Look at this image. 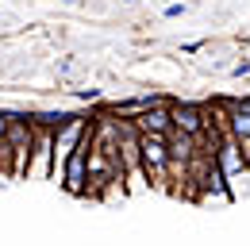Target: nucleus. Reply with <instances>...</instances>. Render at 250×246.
I'll list each match as a JSON object with an SVG mask.
<instances>
[{
	"instance_id": "obj_1",
	"label": "nucleus",
	"mask_w": 250,
	"mask_h": 246,
	"mask_svg": "<svg viewBox=\"0 0 250 246\" xmlns=\"http://www.w3.org/2000/svg\"><path fill=\"white\" fill-rule=\"evenodd\" d=\"M27 150H31V120H23V116H8L4 139H0V173H8V177H23Z\"/></svg>"
},
{
	"instance_id": "obj_2",
	"label": "nucleus",
	"mask_w": 250,
	"mask_h": 246,
	"mask_svg": "<svg viewBox=\"0 0 250 246\" xmlns=\"http://www.w3.org/2000/svg\"><path fill=\"white\" fill-rule=\"evenodd\" d=\"M139 165H143L146 184L166 188V181H169V150H166V135H158V131H139Z\"/></svg>"
},
{
	"instance_id": "obj_3",
	"label": "nucleus",
	"mask_w": 250,
	"mask_h": 246,
	"mask_svg": "<svg viewBox=\"0 0 250 246\" xmlns=\"http://www.w3.org/2000/svg\"><path fill=\"white\" fill-rule=\"evenodd\" d=\"M54 177H58V181L65 184V192H73V196H85V192H89V135L65 154V162L58 165Z\"/></svg>"
},
{
	"instance_id": "obj_4",
	"label": "nucleus",
	"mask_w": 250,
	"mask_h": 246,
	"mask_svg": "<svg viewBox=\"0 0 250 246\" xmlns=\"http://www.w3.org/2000/svg\"><path fill=\"white\" fill-rule=\"evenodd\" d=\"M50 165H54V154H50V127H46V123H31V150H27L23 177H27V181H46V177H50Z\"/></svg>"
},
{
	"instance_id": "obj_5",
	"label": "nucleus",
	"mask_w": 250,
	"mask_h": 246,
	"mask_svg": "<svg viewBox=\"0 0 250 246\" xmlns=\"http://www.w3.org/2000/svg\"><path fill=\"white\" fill-rule=\"evenodd\" d=\"M169 123H173V131H185L192 139H204L208 127H212V116L200 104H169Z\"/></svg>"
},
{
	"instance_id": "obj_6",
	"label": "nucleus",
	"mask_w": 250,
	"mask_h": 246,
	"mask_svg": "<svg viewBox=\"0 0 250 246\" xmlns=\"http://www.w3.org/2000/svg\"><path fill=\"white\" fill-rule=\"evenodd\" d=\"M131 123H135V131H158V135H166V131L173 127V123H169V104L158 100V104H150L146 112H139Z\"/></svg>"
},
{
	"instance_id": "obj_7",
	"label": "nucleus",
	"mask_w": 250,
	"mask_h": 246,
	"mask_svg": "<svg viewBox=\"0 0 250 246\" xmlns=\"http://www.w3.org/2000/svg\"><path fill=\"white\" fill-rule=\"evenodd\" d=\"M166 16H169V20H177V16H185V4H177V0H169V4H166Z\"/></svg>"
},
{
	"instance_id": "obj_8",
	"label": "nucleus",
	"mask_w": 250,
	"mask_h": 246,
	"mask_svg": "<svg viewBox=\"0 0 250 246\" xmlns=\"http://www.w3.org/2000/svg\"><path fill=\"white\" fill-rule=\"evenodd\" d=\"M247 73H250V58H243L239 65H235V77H247Z\"/></svg>"
},
{
	"instance_id": "obj_9",
	"label": "nucleus",
	"mask_w": 250,
	"mask_h": 246,
	"mask_svg": "<svg viewBox=\"0 0 250 246\" xmlns=\"http://www.w3.org/2000/svg\"><path fill=\"white\" fill-rule=\"evenodd\" d=\"M4 127H8V116L0 112V139H4Z\"/></svg>"
},
{
	"instance_id": "obj_10",
	"label": "nucleus",
	"mask_w": 250,
	"mask_h": 246,
	"mask_svg": "<svg viewBox=\"0 0 250 246\" xmlns=\"http://www.w3.org/2000/svg\"><path fill=\"white\" fill-rule=\"evenodd\" d=\"M62 4H77V0H62Z\"/></svg>"
},
{
	"instance_id": "obj_11",
	"label": "nucleus",
	"mask_w": 250,
	"mask_h": 246,
	"mask_svg": "<svg viewBox=\"0 0 250 246\" xmlns=\"http://www.w3.org/2000/svg\"><path fill=\"white\" fill-rule=\"evenodd\" d=\"M127 4H139V0H127Z\"/></svg>"
},
{
	"instance_id": "obj_12",
	"label": "nucleus",
	"mask_w": 250,
	"mask_h": 246,
	"mask_svg": "<svg viewBox=\"0 0 250 246\" xmlns=\"http://www.w3.org/2000/svg\"><path fill=\"white\" fill-rule=\"evenodd\" d=\"M162 4H169V0H162Z\"/></svg>"
}]
</instances>
